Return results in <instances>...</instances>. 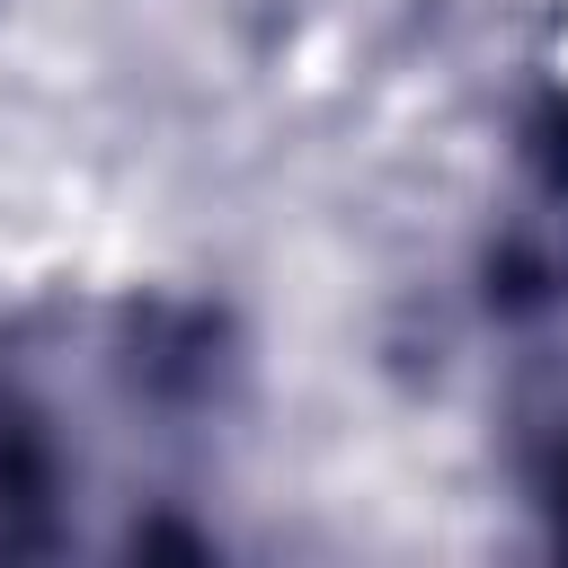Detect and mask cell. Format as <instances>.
Listing matches in <instances>:
<instances>
[{
	"label": "cell",
	"mask_w": 568,
	"mask_h": 568,
	"mask_svg": "<svg viewBox=\"0 0 568 568\" xmlns=\"http://www.w3.org/2000/svg\"><path fill=\"white\" fill-rule=\"evenodd\" d=\"M479 293L515 328L568 302V80H541L515 124V195L497 213Z\"/></svg>",
	"instance_id": "obj_1"
},
{
	"label": "cell",
	"mask_w": 568,
	"mask_h": 568,
	"mask_svg": "<svg viewBox=\"0 0 568 568\" xmlns=\"http://www.w3.org/2000/svg\"><path fill=\"white\" fill-rule=\"evenodd\" d=\"M71 541V444L53 399L18 355H0V559H44Z\"/></svg>",
	"instance_id": "obj_2"
}]
</instances>
